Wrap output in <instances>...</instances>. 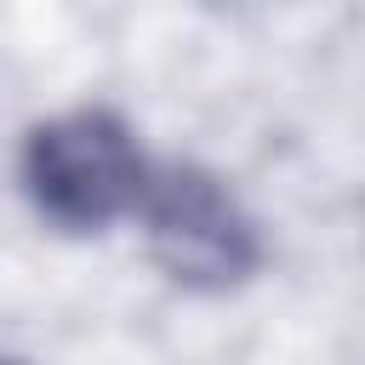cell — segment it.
<instances>
[{
    "label": "cell",
    "mask_w": 365,
    "mask_h": 365,
    "mask_svg": "<svg viewBox=\"0 0 365 365\" xmlns=\"http://www.w3.org/2000/svg\"><path fill=\"white\" fill-rule=\"evenodd\" d=\"M217 6H240V0H217Z\"/></svg>",
    "instance_id": "cell-3"
},
{
    "label": "cell",
    "mask_w": 365,
    "mask_h": 365,
    "mask_svg": "<svg viewBox=\"0 0 365 365\" xmlns=\"http://www.w3.org/2000/svg\"><path fill=\"white\" fill-rule=\"evenodd\" d=\"M131 222L160 279L188 297H234L268 268L257 211L222 171L200 160H154Z\"/></svg>",
    "instance_id": "cell-2"
},
{
    "label": "cell",
    "mask_w": 365,
    "mask_h": 365,
    "mask_svg": "<svg viewBox=\"0 0 365 365\" xmlns=\"http://www.w3.org/2000/svg\"><path fill=\"white\" fill-rule=\"evenodd\" d=\"M148 171L154 154L108 103H68L40 114L17 143V188L29 211L68 240H97L131 222Z\"/></svg>",
    "instance_id": "cell-1"
}]
</instances>
